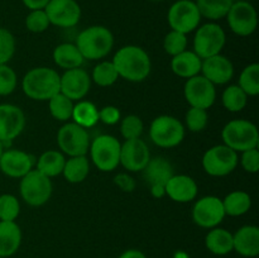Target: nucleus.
<instances>
[{
  "instance_id": "1",
  "label": "nucleus",
  "mask_w": 259,
  "mask_h": 258,
  "mask_svg": "<svg viewBox=\"0 0 259 258\" xmlns=\"http://www.w3.org/2000/svg\"><path fill=\"white\" fill-rule=\"evenodd\" d=\"M111 62L115 66L119 77L132 82H141L151 73V58L138 46H124L114 56Z\"/></svg>"
},
{
  "instance_id": "2",
  "label": "nucleus",
  "mask_w": 259,
  "mask_h": 258,
  "mask_svg": "<svg viewBox=\"0 0 259 258\" xmlns=\"http://www.w3.org/2000/svg\"><path fill=\"white\" fill-rule=\"evenodd\" d=\"M60 78L61 76L53 68H32L23 77V93L32 100L48 101L60 93Z\"/></svg>"
},
{
  "instance_id": "3",
  "label": "nucleus",
  "mask_w": 259,
  "mask_h": 258,
  "mask_svg": "<svg viewBox=\"0 0 259 258\" xmlns=\"http://www.w3.org/2000/svg\"><path fill=\"white\" fill-rule=\"evenodd\" d=\"M114 46V35L104 25H91L83 29L76 39V47L85 60H101L110 53Z\"/></svg>"
},
{
  "instance_id": "4",
  "label": "nucleus",
  "mask_w": 259,
  "mask_h": 258,
  "mask_svg": "<svg viewBox=\"0 0 259 258\" xmlns=\"http://www.w3.org/2000/svg\"><path fill=\"white\" fill-rule=\"evenodd\" d=\"M222 138L225 146L233 151L244 152L258 148L259 133L255 124L245 119H235L225 124L222 132Z\"/></svg>"
},
{
  "instance_id": "5",
  "label": "nucleus",
  "mask_w": 259,
  "mask_h": 258,
  "mask_svg": "<svg viewBox=\"0 0 259 258\" xmlns=\"http://www.w3.org/2000/svg\"><path fill=\"white\" fill-rule=\"evenodd\" d=\"M120 142L113 136L103 134L96 137L90 144L93 163L103 172H111L120 164Z\"/></svg>"
},
{
  "instance_id": "6",
  "label": "nucleus",
  "mask_w": 259,
  "mask_h": 258,
  "mask_svg": "<svg viewBox=\"0 0 259 258\" xmlns=\"http://www.w3.org/2000/svg\"><path fill=\"white\" fill-rule=\"evenodd\" d=\"M149 137L156 146L161 148H172L184 141L185 126L175 116L159 115L151 123Z\"/></svg>"
},
{
  "instance_id": "7",
  "label": "nucleus",
  "mask_w": 259,
  "mask_h": 258,
  "mask_svg": "<svg viewBox=\"0 0 259 258\" xmlns=\"http://www.w3.org/2000/svg\"><path fill=\"white\" fill-rule=\"evenodd\" d=\"M22 199L30 206H42L52 195V182L50 177L32 169L22 177L19 185Z\"/></svg>"
},
{
  "instance_id": "8",
  "label": "nucleus",
  "mask_w": 259,
  "mask_h": 258,
  "mask_svg": "<svg viewBox=\"0 0 259 258\" xmlns=\"http://www.w3.org/2000/svg\"><path fill=\"white\" fill-rule=\"evenodd\" d=\"M227 35L224 29L217 23H206L196 28L194 38V52L201 60L220 55L225 46Z\"/></svg>"
},
{
  "instance_id": "9",
  "label": "nucleus",
  "mask_w": 259,
  "mask_h": 258,
  "mask_svg": "<svg viewBox=\"0 0 259 258\" xmlns=\"http://www.w3.org/2000/svg\"><path fill=\"white\" fill-rule=\"evenodd\" d=\"M238 153L225 144L214 146L205 152L202 167L210 176L223 177L232 174L238 166Z\"/></svg>"
},
{
  "instance_id": "10",
  "label": "nucleus",
  "mask_w": 259,
  "mask_h": 258,
  "mask_svg": "<svg viewBox=\"0 0 259 258\" xmlns=\"http://www.w3.org/2000/svg\"><path fill=\"white\" fill-rule=\"evenodd\" d=\"M167 20L172 30L187 34L194 32L201 22V15L192 0H177L171 5Z\"/></svg>"
},
{
  "instance_id": "11",
  "label": "nucleus",
  "mask_w": 259,
  "mask_h": 258,
  "mask_svg": "<svg viewBox=\"0 0 259 258\" xmlns=\"http://www.w3.org/2000/svg\"><path fill=\"white\" fill-rule=\"evenodd\" d=\"M57 144L62 153L67 156H86L90 147V138L85 128L76 123H66L58 131Z\"/></svg>"
},
{
  "instance_id": "12",
  "label": "nucleus",
  "mask_w": 259,
  "mask_h": 258,
  "mask_svg": "<svg viewBox=\"0 0 259 258\" xmlns=\"http://www.w3.org/2000/svg\"><path fill=\"white\" fill-rule=\"evenodd\" d=\"M225 18L232 32L240 37H248L252 34L258 24V17L254 7L244 0L233 3Z\"/></svg>"
},
{
  "instance_id": "13",
  "label": "nucleus",
  "mask_w": 259,
  "mask_h": 258,
  "mask_svg": "<svg viewBox=\"0 0 259 258\" xmlns=\"http://www.w3.org/2000/svg\"><path fill=\"white\" fill-rule=\"evenodd\" d=\"M185 99L192 108L207 109L212 106L217 99V90L214 83L210 82L202 75L187 78L184 88Z\"/></svg>"
},
{
  "instance_id": "14",
  "label": "nucleus",
  "mask_w": 259,
  "mask_h": 258,
  "mask_svg": "<svg viewBox=\"0 0 259 258\" xmlns=\"http://www.w3.org/2000/svg\"><path fill=\"white\" fill-rule=\"evenodd\" d=\"M225 211L222 199L217 196H204L192 207V220L195 224L206 229L217 228L224 220Z\"/></svg>"
},
{
  "instance_id": "15",
  "label": "nucleus",
  "mask_w": 259,
  "mask_h": 258,
  "mask_svg": "<svg viewBox=\"0 0 259 258\" xmlns=\"http://www.w3.org/2000/svg\"><path fill=\"white\" fill-rule=\"evenodd\" d=\"M45 12L51 24L60 28L75 27L81 18V8L76 0H50Z\"/></svg>"
},
{
  "instance_id": "16",
  "label": "nucleus",
  "mask_w": 259,
  "mask_h": 258,
  "mask_svg": "<svg viewBox=\"0 0 259 258\" xmlns=\"http://www.w3.org/2000/svg\"><path fill=\"white\" fill-rule=\"evenodd\" d=\"M25 126L22 109L13 104H0V141L4 146L12 143Z\"/></svg>"
},
{
  "instance_id": "17",
  "label": "nucleus",
  "mask_w": 259,
  "mask_h": 258,
  "mask_svg": "<svg viewBox=\"0 0 259 258\" xmlns=\"http://www.w3.org/2000/svg\"><path fill=\"white\" fill-rule=\"evenodd\" d=\"M151 159L148 146L141 138L126 139L120 147V164L131 172L143 171Z\"/></svg>"
},
{
  "instance_id": "18",
  "label": "nucleus",
  "mask_w": 259,
  "mask_h": 258,
  "mask_svg": "<svg viewBox=\"0 0 259 258\" xmlns=\"http://www.w3.org/2000/svg\"><path fill=\"white\" fill-rule=\"evenodd\" d=\"M91 86V78L89 73L81 67L66 70L60 78V93L71 100L80 101L88 95Z\"/></svg>"
},
{
  "instance_id": "19",
  "label": "nucleus",
  "mask_w": 259,
  "mask_h": 258,
  "mask_svg": "<svg viewBox=\"0 0 259 258\" xmlns=\"http://www.w3.org/2000/svg\"><path fill=\"white\" fill-rule=\"evenodd\" d=\"M34 158L20 149H7L0 157V169L7 176L22 179L33 169Z\"/></svg>"
},
{
  "instance_id": "20",
  "label": "nucleus",
  "mask_w": 259,
  "mask_h": 258,
  "mask_svg": "<svg viewBox=\"0 0 259 258\" xmlns=\"http://www.w3.org/2000/svg\"><path fill=\"white\" fill-rule=\"evenodd\" d=\"M201 72L202 76L214 85H224L233 78L234 66L225 56L215 55L202 60Z\"/></svg>"
},
{
  "instance_id": "21",
  "label": "nucleus",
  "mask_w": 259,
  "mask_h": 258,
  "mask_svg": "<svg viewBox=\"0 0 259 258\" xmlns=\"http://www.w3.org/2000/svg\"><path fill=\"white\" fill-rule=\"evenodd\" d=\"M166 195L176 202H190L196 197L197 184L187 175H174L164 186Z\"/></svg>"
},
{
  "instance_id": "22",
  "label": "nucleus",
  "mask_w": 259,
  "mask_h": 258,
  "mask_svg": "<svg viewBox=\"0 0 259 258\" xmlns=\"http://www.w3.org/2000/svg\"><path fill=\"white\" fill-rule=\"evenodd\" d=\"M233 250L243 257H257L259 254V228L244 225L233 234Z\"/></svg>"
},
{
  "instance_id": "23",
  "label": "nucleus",
  "mask_w": 259,
  "mask_h": 258,
  "mask_svg": "<svg viewBox=\"0 0 259 258\" xmlns=\"http://www.w3.org/2000/svg\"><path fill=\"white\" fill-rule=\"evenodd\" d=\"M174 167L163 157L151 158L143 168V176L149 186H166L167 181L174 176Z\"/></svg>"
},
{
  "instance_id": "24",
  "label": "nucleus",
  "mask_w": 259,
  "mask_h": 258,
  "mask_svg": "<svg viewBox=\"0 0 259 258\" xmlns=\"http://www.w3.org/2000/svg\"><path fill=\"white\" fill-rule=\"evenodd\" d=\"M202 60L194 51H184L174 56L171 61V68L175 75L182 78H190L200 75Z\"/></svg>"
},
{
  "instance_id": "25",
  "label": "nucleus",
  "mask_w": 259,
  "mask_h": 258,
  "mask_svg": "<svg viewBox=\"0 0 259 258\" xmlns=\"http://www.w3.org/2000/svg\"><path fill=\"white\" fill-rule=\"evenodd\" d=\"M22 243V230L15 222L0 220V257L8 258L17 253Z\"/></svg>"
},
{
  "instance_id": "26",
  "label": "nucleus",
  "mask_w": 259,
  "mask_h": 258,
  "mask_svg": "<svg viewBox=\"0 0 259 258\" xmlns=\"http://www.w3.org/2000/svg\"><path fill=\"white\" fill-rule=\"evenodd\" d=\"M205 245L212 254H229L233 250V234L223 228H212L205 237Z\"/></svg>"
},
{
  "instance_id": "27",
  "label": "nucleus",
  "mask_w": 259,
  "mask_h": 258,
  "mask_svg": "<svg viewBox=\"0 0 259 258\" xmlns=\"http://www.w3.org/2000/svg\"><path fill=\"white\" fill-rule=\"evenodd\" d=\"M53 61L58 67L71 70V68L81 67L85 58L76 47V45L62 43V45H58L53 51Z\"/></svg>"
},
{
  "instance_id": "28",
  "label": "nucleus",
  "mask_w": 259,
  "mask_h": 258,
  "mask_svg": "<svg viewBox=\"0 0 259 258\" xmlns=\"http://www.w3.org/2000/svg\"><path fill=\"white\" fill-rule=\"evenodd\" d=\"M66 158L63 153L58 151H47L39 156L35 169L51 179V177H56L62 174Z\"/></svg>"
},
{
  "instance_id": "29",
  "label": "nucleus",
  "mask_w": 259,
  "mask_h": 258,
  "mask_svg": "<svg viewBox=\"0 0 259 258\" xmlns=\"http://www.w3.org/2000/svg\"><path fill=\"white\" fill-rule=\"evenodd\" d=\"M89 172H90V163L86 156H75L66 159L62 174L71 184H80L85 181Z\"/></svg>"
},
{
  "instance_id": "30",
  "label": "nucleus",
  "mask_w": 259,
  "mask_h": 258,
  "mask_svg": "<svg viewBox=\"0 0 259 258\" xmlns=\"http://www.w3.org/2000/svg\"><path fill=\"white\" fill-rule=\"evenodd\" d=\"M223 201L225 215L229 217H240L249 211L252 206L250 195L245 191H233L225 196Z\"/></svg>"
},
{
  "instance_id": "31",
  "label": "nucleus",
  "mask_w": 259,
  "mask_h": 258,
  "mask_svg": "<svg viewBox=\"0 0 259 258\" xmlns=\"http://www.w3.org/2000/svg\"><path fill=\"white\" fill-rule=\"evenodd\" d=\"M234 0H196L197 9L201 18L210 20H219L227 17Z\"/></svg>"
},
{
  "instance_id": "32",
  "label": "nucleus",
  "mask_w": 259,
  "mask_h": 258,
  "mask_svg": "<svg viewBox=\"0 0 259 258\" xmlns=\"http://www.w3.org/2000/svg\"><path fill=\"white\" fill-rule=\"evenodd\" d=\"M72 119L73 123L82 128H91L99 121V110L90 101H78L73 105Z\"/></svg>"
},
{
  "instance_id": "33",
  "label": "nucleus",
  "mask_w": 259,
  "mask_h": 258,
  "mask_svg": "<svg viewBox=\"0 0 259 258\" xmlns=\"http://www.w3.org/2000/svg\"><path fill=\"white\" fill-rule=\"evenodd\" d=\"M48 108H50L51 115L57 120L67 121L68 119L72 118L73 101L62 93L56 94L48 100Z\"/></svg>"
},
{
  "instance_id": "34",
  "label": "nucleus",
  "mask_w": 259,
  "mask_h": 258,
  "mask_svg": "<svg viewBox=\"0 0 259 258\" xmlns=\"http://www.w3.org/2000/svg\"><path fill=\"white\" fill-rule=\"evenodd\" d=\"M223 105L232 113H238L245 108L248 95L238 85H230L224 90L222 95Z\"/></svg>"
},
{
  "instance_id": "35",
  "label": "nucleus",
  "mask_w": 259,
  "mask_h": 258,
  "mask_svg": "<svg viewBox=\"0 0 259 258\" xmlns=\"http://www.w3.org/2000/svg\"><path fill=\"white\" fill-rule=\"evenodd\" d=\"M240 89L247 94L248 96H257L259 94V65L252 63L247 67L243 68L242 73L239 76Z\"/></svg>"
},
{
  "instance_id": "36",
  "label": "nucleus",
  "mask_w": 259,
  "mask_h": 258,
  "mask_svg": "<svg viewBox=\"0 0 259 258\" xmlns=\"http://www.w3.org/2000/svg\"><path fill=\"white\" fill-rule=\"evenodd\" d=\"M119 75L115 70V66L111 61H103L94 67L93 80L96 85L101 86V88L114 85Z\"/></svg>"
},
{
  "instance_id": "37",
  "label": "nucleus",
  "mask_w": 259,
  "mask_h": 258,
  "mask_svg": "<svg viewBox=\"0 0 259 258\" xmlns=\"http://www.w3.org/2000/svg\"><path fill=\"white\" fill-rule=\"evenodd\" d=\"M20 212V205L14 195H0V220L15 222Z\"/></svg>"
},
{
  "instance_id": "38",
  "label": "nucleus",
  "mask_w": 259,
  "mask_h": 258,
  "mask_svg": "<svg viewBox=\"0 0 259 258\" xmlns=\"http://www.w3.org/2000/svg\"><path fill=\"white\" fill-rule=\"evenodd\" d=\"M144 124L138 115H126L125 118L121 119L120 121V133L121 136L126 139H136L141 138L143 133Z\"/></svg>"
},
{
  "instance_id": "39",
  "label": "nucleus",
  "mask_w": 259,
  "mask_h": 258,
  "mask_svg": "<svg viewBox=\"0 0 259 258\" xmlns=\"http://www.w3.org/2000/svg\"><path fill=\"white\" fill-rule=\"evenodd\" d=\"M163 48L166 53L169 56H176L179 53L184 52L187 48V37L184 33L176 32V30H171L166 34L163 40Z\"/></svg>"
},
{
  "instance_id": "40",
  "label": "nucleus",
  "mask_w": 259,
  "mask_h": 258,
  "mask_svg": "<svg viewBox=\"0 0 259 258\" xmlns=\"http://www.w3.org/2000/svg\"><path fill=\"white\" fill-rule=\"evenodd\" d=\"M51 25L45 9L30 10L29 14L25 18V27L32 33H42L48 29Z\"/></svg>"
},
{
  "instance_id": "41",
  "label": "nucleus",
  "mask_w": 259,
  "mask_h": 258,
  "mask_svg": "<svg viewBox=\"0 0 259 258\" xmlns=\"http://www.w3.org/2000/svg\"><path fill=\"white\" fill-rule=\"evenodd\" d=\"M15 52V38L10 30L0 28V65H7Z\"/></svg>"
},
{
  "instance_id": "42",
  "label": "nucleus",
  "mask_w": 259,
  "mask_h": 258,
  "mask_svg": "<svg viewBox=\"0 0 259 258\" xmlns=\"http://www.w3.org/2000/svg\"><path fill=\"white\" fill-rule=\"evenodd\" d=\"M209 115L205 109L190 108L186 113V125L191 132H201L206 128Z\"/></svg>"
},
{
  "instance_id": "43",
  "label": "nucleus",
  "mask_w": 259,
  "mask_h": 258,
  "mask_svg": "<svg viewBox=\"0 0 259 258\" xmlns=\"http://www.w3.org/2000/svg\"><path fill=\"white\" fill-rule=\"evenodd\" d=\"M17 73L8 65H0V96L10 95L17 88Z\"/></svg>"
},
{
  "instance_id": "44",
  "label": "nucleus",
  "mask_w": 259,
  "mask_h": 258,
  "mask_svg": "<svg viewBox=\"0 0 259 258\" xmlns=\"http://www.w3.org/2000/svg\"><path fill=\"white\" fill-rule=\"evenodd\" d=\"M240 163L242 167L249 174H257L259 171V151L258 148L248 149L242 152L240 157Z\"/></svg>"
},
{
  "instance_id": "45",
  "label": "nucleus",
  "mask_w": 259,
  "mask_h": 258,
  "mask_svg": "<svg viewBox=\"0 0 259 258\" xmlns=\"http://www.w3.org/2000/svg\"><path fill=\"white\" fill-rule=\"evenodd\" d=\"M99 120L108 125H114L120 120V110L116 106L108 105L99 110Z\"/></svg>"
},
{
  "instance_id": "46",
  "label": "nucleus",
  "mask_w": 259,
  "mask_h": 258,
  "mask_svg": "<svg viewBox=\"0 0 259 258\" xmlns=\"http://www.w3.org/2000/svg\"><path fill=\"white\" fill-rule=\"evenodd\" d=\"M114 182H115V185L119 189H121L125 192H132L136 189V181H134L133 177L129 176L128 174L116 175L115 179H114Z\"/></svg>"
},
{
  "instance_id": "47",
  "label": "nucleus",
  "mask_w": 259,
  "mask_h": 258,
  "mask_svg": "<svg viewBox=\"0 0 259 258\" xmlns=\"http://www.w3.org/2000/svg\"><path fill=\"white\" fill-rule=\"evenodd\" d=\"M22 2L29 10H37L45 9L50 0H22Z\"/></svg>"
},
{
  "instance_id": "48",
  "label": "nucleus",
  "mask_w": 259,
  "mask_h": 258,
  "mask_svg": "<svg viewBox=\"0 0 259 258\" xmlns=\"http://www.w3.org/2000/svg\"><path fill=\"white\" fill-rule=\"evenodd\" d=\"M119 258H147V255L138 249H128L121 253Z\"/></svg>"
},
{
  "instance_id": "49",
  "label": "nucleus",
  "mask_w": 259,
  "mask_h": 258,
  "mask_svg": "<svg viewBox=\"0 0 259 258\" xmlns=\"http://www.w3.org/2000/svg\"><path fill=\"white\" fill-rule=\"evenodd\" d=\"M151 194L154 197H162L166 195V191H164L163 186H151Z\"/></svg>"
},
{
  "instance_id": "50",
  "label": "nucleus",
  "mask_w": 259,
  "mask_h": 258,
  "mask_svg": "<svg viewBox=\"0 0 259 258\" xmlns=\"http://www.w3.org/2000/svg\"><path fill=\"white\" fill-rule=\"evenodd\" d=\"M5 146H4V143H3L2 141H0V157L3 156V153H4V151H5Z\"/></svg>"
},
{
  "instance_id": "51",
  "label": "nucleus",
  "mask_w": 259,
  "mask_h": 258,
  "mask_svg": "<svg viewBox=\"0 0 259 258\" xmlns=\"http://www.w3.org/2000/svg\"><path fill=\"white\" fill-rule=\"evenodd\" d=\"M153 2H162V0H153Z\"/></svg>"
},
{
  "instance_id": "52",
  "label": "nucleus",
  "mask_w": 259,
  "mask_h": 258,
  "mask_svg": "<svg viewBox=\"0 0 259 258\" xmlns=\"http://www.w3.org/2000/svg\"><path fill=\"white\" fill-rule=\"evenodd\" d=\"M0 258H3V257H0Z\"/></svg>"
}]
</instances>
